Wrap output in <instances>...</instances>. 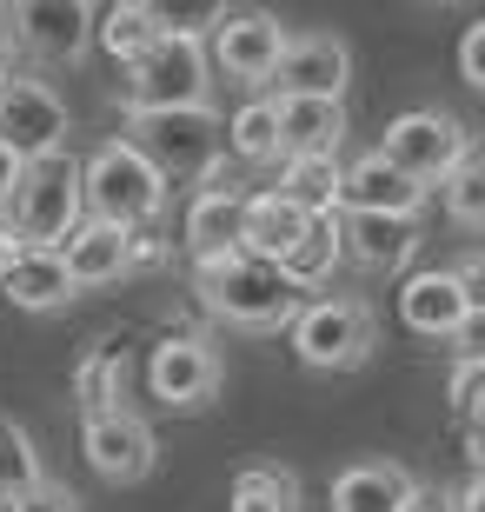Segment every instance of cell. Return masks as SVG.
I'll list each match as a JSON object with an SVG mask.
<instances>
[{"label":"cell","instance_id":"cell-30","mask_svg":"<svg viewBox=\"0 0 485 512\" xmlns=\"http://www.w3.org/2000/svg\"><path fill=\"white\" fill-rule=\"evenodd\" d=\"M446 213L466 233H485V153H466L459 173L446 180Z\"/></svg>","mask_w":485,"mask_h":512},{"label":"cell","instance_id":"cell-24","mask_svg":"<svg viewBox=\"0 0 485 512\" xmlns=\"http://www.w3.org/2000/svg\"><path fill=\"white\" fill-rule=\"evenodd\" d=\"M60 260H67L80 293H87V286H113V280H127V233L100 227V220H80V227L67 233Z\"/></svg>","mask_w":485,"mask_h":512},{"label":"cell","instance_id":"cell-36","mask_svg":"<svg viewBox=\"0 0 485 512\" xmlns=\"http://www.w3.org/2000/svg\"><path fill=\"white\" fill-rule=\"evenodd\" d=\"M452 280H459V293H466L472 313H485V253H466V260L452 266Z\"/></svg>","mask_w":485,"mask_h":512},{"label":"cell","instance_id":"cell-41","mask_svg":"<svg viewBox=\"0 0 485 512\" xmlns=\"http://www.w3.org/2000/svg\"><path fill=\"white\" fill-rule=\"evenodd\" d=\"M406 512H452V493H432V486H419V499H412Z\"/></svg>","mask_w":485,"mask_h":512},{"label":"cell","instance_id":"cell-7","mask_svg":"<svg viewBox=\"0 0 485 512\" xmlns=\"http://www.w3.org/2000/svg\"><path fill=\"white\" fill-rule=\"evenodd\" d=\"M379 153H386L392 167L406 173V180H419V187H446L452 173H459V160L472 153V133L459 114H439V107H412V114L386 120V140H379Z\"/></svg>","mask_w":485,"mask_h":512},{"label":"cell","instance_id":"cell-1","mask_svg":"<svg viewBox=\"0 0 485 512\" xmlns=\"http://www.w3.org/2000/svg\"><path fill=\"white\" fill-rule=\"evenodd\" d=\"M140 160H147L160 180H187L193 193H213V187H233L220 167L226 153V127L213 107H180V114H127V133H120Z\"/></svg>","mask_w":485,"mask_h":512},{"label":"cell","instance_id":"cell-15","mask_svg":"<svg viewBox=\"0 0 485 512\" xmlns=\"http://www.w3.org/2000/svg\"><path fill=\"white\" fill-rule=\"evenodd\" d=\"M306 227H313V220H306L293 200L260 187V193H246V207H240V253L246 260H266V266H286V253L306 240Z\"/></svg>","mask_w":485,"mask_h":512},{"label":"cell","instance_id":"cell-21","mask_svg":"<svg viewBox=\"0 0 485 512\" xmlns=\"http://www.w3.org/2000/svg\"><path fill=\"white\" fill-rule=\"evenodd\" d=\"M339 187H346V167L339 153H286L280 160V200H293L306 220H333L339 213Z\"/></svg>","mask_w":485,"mask_h":512},{"label":"cell","instance_id":"cell-17","mask_svg":"<svg viewBox=\"0 0 485 512\" xmlns=\"http://www.w3.org/2000/svg\"><path fill=\"white\" fill-rule=\"evenodd\" d=\"M419 499V479L399 459H359L333 479V512H406Z\"/></svg>","mask_w":485,"mask_h":512},{"label":"cell","instance_id":"cell-40","mask_svg":"<svg viewBox=\"0 0 485 512\" xmlns=\"http://www.w3.org/2000/svg\"><path fill=\"white\" fill-rule=\"evenodd\" d=\"M14 187H20V160L7 147H0V213H7V200H14Z\"/></svg>","mask_w":485,"mask_h":512},{"label":"cell","instance_id":"cell-25","mask_svg":"<svg viewBox=\"0 0 485 512\" xmlns=\"http://www.w3.org/2000/svg\"><path fill=\"white\" fill-rule=\"evenodd\" d=\"M273 114H280V153H339V140H346V100L273 94Z\"/></svg>","mask_w":485,"mask_h":512},{"label":"cell","instance_id":"cell-20","mask_svg":"<svg viewBox=\"0 0 485 512\" xmlns=\"http://www.w3.org/2000/svg\"><path fill=\"white\" fill-rule=\"evenodd\" d=\"M173 20H167V7H153V0H113V7H100V20H94V40H100V54L127 74L133 60L147 54L153 40L167 34Z\"/></svg>","mask_w":485,"mask_h":512},{"label":"cell","instance_id":"cell-14","mask_svg":"<svg viewBox=\"0 0 485 512\" xmlns=\"http://www.w3.org/2000/svg\"><path fill=\"white\" fill-rule=\"evenodd\" d=\"M339 207L346 213H379V220H419V213H426V187L406 180V173L373 147V153H359L353 167H346Z\"/></svg>","mask_w":485,"mask_h":512},{"label":"cell","instance_id":"cell-12","mask_svg":"<svg viewBox=\"0 0 485 512\" xmlns=\"http://www.w3.org/2000/svg\"><path fill=\"white\" fill-rule=\"evenodd\" d=\"M80 459L107 486H140L160 466V439H153V426L140 413H94V419H80Z\"/></svg>","mask_w":485,"mask_h":512},{"label":"cell","instance_id":"cell-37","mask_svg":"<svg viewBox=\"0 0 485 512\" xmlns=\"http://www.w3.org/2000/svg\"><path fill=\"white\" fill-rule=\"evenodd\" d=\"M466 459H472V473H485V406L466 413Z\"/></svg>","mask_w":485,"mask_h":512},{"label":"cell","instance_id":"cell-13","mask_svg":"<svg viewBox=\"0 0 485 512\" xmlns=\"http://www.w3.org/2000/svg\"><path fill=\"white\" fill-rule=\"evenodd\" d=\"M346 80H353V47L339 34H293L273 67L280 100H339Z\"/></svg>","mask_w":485,"mask_h":512},{"label":"cell","instance_id":"cell-27","mask_svg":"<svg viewBox=\"0 0 485 512\" xmlns=\"http://www.w3.org/2000/svg\"><path fill=\"white\" fill-rule=\"evenodd\" d=\"M226 153H233L240 167H273V160H286V153H280V114H273V94H253L240 114L226 120Z\"/></svg>","mask_w":485,"mask_h":512},{"label":"cell","instance_id":"cell-18","mask_svg":"<svg viewBox=\"0 0 485 512\" xmlns=\"http://www.w3.org/2000/svg\"><path fill=\"white\" fill-rule=\"evenodd\" d=\"M472 306L466 293H459V280L452 273H412L406 293H399V320H406V333H419V340H452V326L466 320Z\"/></svg>","mask_w":485,"mask_h":512},{"label":"cell","instance_id":"cell-33","mask_svg":"<svg viewBox=\"0 0 485 512\" xmlns=\"http://www.w3.org/2000/svg\"><path fill=\"white\" fill-rule=\"evenodd\" d=\"M167 233L160 227H140V233H127V273H147V266H167Z\"/></svg>","mask_w":485,"mask_h":512},{"label":"cell","instance_id":"cell-4","mask_svg":"<svg viewBox=\"0 0 485 512\" xmlns=\"http://www.w3.org/2000/svg\"><path fill=\"white\" fill-rule=\"evenodd\" d=\"M80 200H87V220L120 233L160 227L167 213V180L127 147V140H100L87 160H80Z\"/></svg>","mask_w":485,"mask_h":512},{"label":"cell","instance_id":"cell-11","mask_svg":"<svg viewBox=\"0 0 485 512\" xmlns=\"http://www.w3.org/2000/svg\"><path fill=\"white\" fill-rule=\"evenodd\" d=\"M94 20H100V7H87V0H20V7H7L14 54H34V60H47V67L87 60Z\"/></svg>","mask_w":485,"mask_h":512},{"label":"cell","instance_id":"cell-28","mask_svg":"<svg viewBox=\"0 0 485 512\" xmlns=\"http://www.w3.org/2000/svg\"><path fill=\"white\" fill-rule=\"evenodd\" d=\"M306 493H299V473L286 466H240L233 486H226V512H299Z\"/></svg>","mask_w":485,"mask_h":512},{"label":"cell","instance_id":"cell-34","mask_svg":"<svg viewBox=\"0 0 485 512\" xmlns=\"http://www.w3.org/2000/svg\"><path fill=\"white\" fill-rule=\"evenodd\" d=\"M446 406H452V413H472V406H485V366H452Z\"/></svg>","mask_w":485,"mask_h":512},{"label":"cell","instance_id":"cell-38","mask_svg":"<svg viewBox=\"0 0 485 512\" xmlns=\"http://www.w3.org/2000/svg\"><path fill=\"white\" fill-rule=\"evenodd\" d=\"M20 260H27V240H20L14 227H0V286H7V273H14Z\"/></svg>","mask_w":485,"mask_h":512},{"label":"cell","instance_id":"cell-43","mask_svg":"<svg viewBox=\"0 0 485 512\" xmlns=\"http://www.w3.org/2000/svg\"><path fill=\"white\" fill-rule=\"evenodd\" d=\"M0 227H7V213H0Z\"/></svg>","mask_w":485,"mask_h":512},{"label":"cell","instance_id":"cell-2","mask_svg":"<svg viewBox=\"0 0 485 512\" xmlns=\"http://www.w3.org/2000/svg\"><path fill=\"white\" fill-rule=\"evenodd\" d=\"M193 286H200V306L226 326H246V333H280L293 326V313L306 306L293 280L266 260H246V253H220V260L193 266Z\"/></svg>","mask_w":485,"mask_h":512},{"label":"cell","instance_id":"cell-19","mask_svg":"<svg viewBox=\"0 0 485 512\" xmlns=\"http://www.w3.org/2000/svg\"><path fill=\"white\" fill-rule=\"evenodd\" d=\"M419 253V220H379V213H346V260L366 273H406Z\"/></svg>","mask_w":485,"mask_h":512},{"label":"cell","instance_id":"cell-9","mask_svg":"<svg viewBox=\"0 0 485 512\" xmlns=\"http://www.w3.org/2000/svg\"><path fill=\"white\" fill-rule=\"evenodd\" d=\"M286 40L293 34L280 27V14H266V7H226V14H213L206 60L226 80H240V87H273V67H280Z\"/></svg>","mask_w":485,"mask_h":512},{"label":"cell","instance_id":"cell-8","mask_svg":"<svg viewBox=\"0 0 485 512\" xmlns=\"http://www.w3.org/2000/svg\"><path fill=\"white\" fill-rule=\"evenodd\" d=\"M67 133H74V114H67V100L47 87L40 74H0V147L14 153L20 167L27 160H47V153L67 147Z\"/></svg>","mask_w":485,"mask_h":512},{"label":"cell","instance_id":"cell-23","mask_svg":"<svg viewBox=\"0 0 485 512\" xmlns=\"http://www.w3.org/2000/svg\"><path fill=\"white\" fill-rule=\"evenodd\" d=\"M0 293H7L20 313H60L67 300H80L74 273H67V260H60L54 247H27V260L7 273V286H0Z\"/></svg>","mask_w":485,"mask_h":512},{"label":"cell","instance_id":"cell-16","mask_svg":"<svg viewBox=\"0 0 485 512\" xmlns=\"http://www.w3.org/2000/svg\"><path fill=\"white\" fill-rule=\"evenodd\" d=\"M240 207H246V187H213V193H193L187 200V220H180V247L187 260H220V253H240Z\"/></svg>","mask_w":485,"mask_h":512},{"label":"cell","instance_id":"cell-35","mask_svg":"<svg viewBox=\"0 0 485 512\" xmlns=\"http://www.w3.org/2000/svg\"><path fill=\"white\" fill-rule=\"evenodd\" d=\"M459 74H466V87L485 94V20H472L466 34H459Z\"/></svg>","mask_w":485,"mask_h":512},{"label":"cell","instance_id":"cell-6","mask_svg":"<svg viewBox=\"0 0 485 512\" xmlns=\"http://www.w3.org/2000/svg\"><path fill=\"white\" fill-rule=\"evenodd\" d=\"M293 353L313 373H353V366L373 360L379 346V326H373V306L366 300H346V293H319L293 313Z\"/></svg>","mask_w":485,"mask_h":512},{"label":"cell","instance_id":"cell-22","mask_svg":"<svg viewBox=\"0 0 485 512\" xmlns=\"http://www.w3.org/2000/svg\"><path fill=\"white\" fill-rule=\"evenodd\" d=\"M127 340L113 333V340H94V353L74 366V399H80V419H94V413H133L127 406Z\"/></svg>","mask_w":485,"mask_h":512},{"label":"cell","instance_id":"cell-5","mask_svg":"<svg viewBox=\"0 0 485 512\" xmlns=\"http://www.w3.org/2000/svg\"><path fill=\"white\" fill-rule=\"evenodd\" d=\"M87 220V200H80V160L67 147L47 153V160H27L20 167V187L7 200V227L27 240V247H67V233Z\"/></svg>","mask_w":485,"mask_h":512},{"label":"cell","instance_id":"cell-42","mask_svg":"<svg viewBox=\"0 0 485 512\" xmlns=\"http://www.w3.org/2000/svg\"><path fill=\"white\" fill-rule=\"evenodd\" d=\"M0 74H14V27H7V7H0Z\"/></svg>","mask_w":485,"mask_h":512},{"label":"cell","instance_id":"cell-3","mask_svg":"<svg viewBox=\"0 0 485 512\" xmlns=\"http://www.w3.org/2000/svg\"><path fill=\"white\" fill-rule=\"evenodd\" d=\"M213 107V60L200 27H167L120 80V114H180Z\"/></svg>","mask_w":485,"mask_h":512},{"label":"cell","instance_id":"cell-29","mask_svg":"<svg viewBox=\"0 0 485 512\" xmlns=\"http://www.w3.org/2000/svg\"><path fill=\"white\" fill-rule=\"evenodd\" d=\"M40 453H34V433L27 426H14V419H0V499L27 493V486H40Z\"/></svg>","mask_w":485,"mask_h":512},{"label":"cell","instance_id":"cell-26","mask_svg":"<svg viewBox=\"0 0 485 512\" xmlns=\"http://www.w3.org/2000/svg\"><path fill=\"white\" fill-rule=\"evenodd\" d=\"M339 260H346V213H333V220H313V227H306V240L286 253L280 273L299 286V293H313V286L333 280V266H339Z\"/></svg>","mask_w":485,"mask_h":512},{"label":"cell","instance_id":"cell-10","mask_svg":"<svg viewBox=\"0 0 485 512\" xmlns=\"http://www.w3.org/2000/svg\"><path fill=\"white\" fill-rule=\"evenodd\" d=\"M226 366L220 353H213V340H200V333H167V340L147 346V393L167 406V413H200V406H213V393H220Z\"/></svg>","mask_w":485,"mask_h":512},{"label":"cell","instance_id":"cell-39","mask_svg":"<svg viewBox=\"0 0 485 512\" xmlns=\"http://www.w3.org/2000/svg\"><path fill=\"white\" fill-rule=\"evenodd\" d=\"M452 512H485V473H472L459 493H452Z\"/></svg>","mask_w":485,"mask_h":512},{"label":"cell","instance_id":"cell-31","mask_svg":"<svg viewBox=\"0 0 485 512\" xmlns=\"http://www.w3.org/2000/svg\"><path fill=\"white\" fill-rule=\"evenodd\" d=\"M0 512H80V493L60 486V479H40V486H27V493L0 499Z\"/></svg>","mask_w":485,"mask_h":512},{"label":"cell","instance_id":"cell-32","mask_svg":"<svg viewBox=\"0 0 485 512\" xmlns=\"http://www.w3.org/2000/svg\"><path fill=\"white\" fill-rule=\"evenodd\" d=\"M446 353H452V366H485V313H466V320L452 326Z\"/></svg>","mask_w":485,"mask_h":512}]
</instances>
